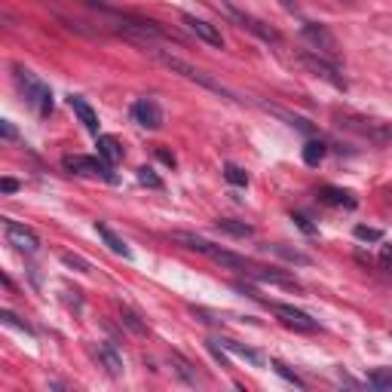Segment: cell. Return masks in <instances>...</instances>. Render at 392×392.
Here are the masks:
<instances>
[{
    "mask_svg": "<svg viewBox=\"0 0 392 392\" xmlns=\"http://www.w3.org/2000/svg\"><path fill=\"white\" fill-rule=\"evenodd\" d=\"M172 239H175V243H178V245L190 248V252H199V255H205L208 261H215V264L227 266V270H239V273H245V276L255 270V264L248 261V257L236 255V252H230V248H221V245L208 243L205 236H196V233H184V230H178V233H172Z\"/></svg>",
    "mask_w": 392,
    "mask_h": 392,
    "instance_id": "cell-1",
    "label": "cell"
},
{
    "mask_svg": "<svg viewBox=\"0 0 392 392\" xmlns=\"http://www.w3.org/2000/svg\"><path fill=\"white\" fill-rule=\"evenodd\" d=\"M147 53L156 58V62H163L169 71H175V74H181L184 80H190V83H199L203 89H208V93H215V95H224V98H233L236 102V95L230 93L224 83H218L215 77H208L205 71H199V68H194V65H187L184 58H178V55H169V53H163V49H154V46H147Z\"/></svg>",
    "mask_w": 392,
    "mask_h": 392,
    "instance_id": "cell-2",
    "label": "cell"
},
{
    "mask_svg": "<svg viewBox=\"0 0 392 392\" xmlns=\"http://www.w3.org/2000/svg\"><path fill=\"white\" fill-rule=\"evenodd\" d=\"M15 83H19L25 102H28L40 116H49L53 114V89L46 86L37 74H31L28 68H15Z\"/></svg>",
    "mask_w": 392,
    "mask_h": 392,
    "instance_id": "cell-3",
    "label": "cell"
},
{
    "mask_svg": "<svg viewBox=\"0 0 392 392\" xmlns=\"http://www.w3.org/2000/svg\"><path fill=\"white\" fill-rule=\"evenodd\" d=\"M300 37L310 43L316 53H322L325 58H331L334 62L337 53H340V46H337V37L328 31V25H322V22H304V28H300Z\"/></svg>",
    "mask_w": 392,
    "mask_h": 392,
    "instance_id": "cell-4",
    "label": "cell"
},
{
    "mask_svg": "<svg viewBox=\"0 0 392 392\" xmlns=\"http://www.w3.org/2000/svg\"><path fill=\"white\" fill-rule=\"evenodd\" d=\"M297 62L304 65V68L310 71V74H316V77L328 80L334 89H346V80L340 77V68H337L334 62H331V58H325L322 53H316V49H313V53H300Z\"/></svg>",
    "mask_w": 392,
    "mask_h": 392,
    "instance_id": "cell-5",
    "label": "cell"
},
{
    "mask_svg": "<svg viewBox=\"0 0 392 392\" xmlns=\"http://www.w3.org/2000/svg\"><path fill=\"white\" fill-rule=\"evenodd\" d=\"M340 126L344 129H353V132H358L362 138H368L371 144H377V147H383V144H392V126L389 123H377V120H358V116H344L340 120Z\"/></svg>",
    "mask_w": 392,
    "mask_h": 392,
    "instance_id": "cell-6",
    "label": "cell"
},
{
    "mask_svg": "<svg viewBox=\"0 0 392 392\" xmlns=\"http://www.w3.org/2000/svg\"><path fill=\"white\" fill-rule=\"evenodd\" d=\"M65 169L68 172H74V175H86V178H104V181H116V175L111 172V165H107L102 156H83V154H77V156H65Z\"/></svg>",
    "mask_w": 392,
    "mask_h": 392,
    "instance_id": "cell-7",
    "label": "cell"
},
{
    "mask_svg": "<svg viewBox=\"0 0 392 392\" xmlns=\"http://www.w3.org/2000/svg\"><path fill=\"white\" fill-rule=\"evenodd\" d=\"M4 230H6V243L13 248H19L25 255H34L40 252V236L31 227H25V224L13 221V218H4Z\"/></svg>",
    "mask_w": 392,
    "mask_h": 392,
    "instance_id": "cell-8",
    "label": "cell"
},
{
    "mask_svg": "<svg viewBox=\"0 0 392 392\" xmlns=\"http://www.w3.org/2000/svg\"><path fill=\"white\" fill-rule=\"evenodd\" d=\"M270 310L279 316V322L285 325V328L304 331V334H313V331H319V322H316L313 316H306L304 310H297V306H291V304H270Z\"/></svg>",
    "mask_w": 392,
    "mask_h": 392,
    "instance_id": "cell-9",
    "label": "cell"
},
{
    "mask_svg": "<svg viewBox=\"0 0 392 392\" xmlns=\"http://www.w3.org/2000/svg\"><path fill=\"white\" fill-rule=\"evenodd\" d=\"M227 13L233 15V19H236V25H239V28L252 31V34H255V37H261L264 43H279V40H282L276 28H270V25H266V22L255 19V15H248V13H243V10H236V6H233V4H227Z\"/></svg>",
    "mask_w": 392,
    "mask_h": 392,
    "instance_id": "cell-10",
    "label": "cell"
},
{
    "mask_svg": "<svg viewBox=\"0 0 392 392\" xmlns=\"http://www.w3.org/2000/svg\"><path fill=\"white\" fill-rule=\"evenodd\" d=\"M132 116H135V123L141 129H163V107L156 104V98H138L135 104H132Z\"/></svg>",
    "mask_w": 392,
    "mask_h": 392,
    "instance_id": "cell-11",
    "label": "cell"
},
{
    "mask_svg": "<svg viewBox=\"0 0 392 392\" xmlns=\"http://www.w3.org/2000/svg\"><path fill=\"white\" fill-rule=\"evenodd\" d=\"M181 19H184V25L190 31H194V34L203 40V43H208V46H215V49H224V37H221V31L215 28L212 22H205V19H196V15H190V13H184L181 15Z\"/></svg>",
    "mask_w": 392,
    "mask_h": 392,
    "instance_id": "cell-12",
    "label": "cell"
},
{
    "mask_svg": "<svg viewBox=\"0 0 392 392\" xmlns=\"http://www.w3.org/2000/svg\"><path fill=\"white\" fill-rule=\"evenodd\" d=\"M68 104H71V111L77 114V120L83 123V129H86L89 135H95V138H98V114L93 111V104H89L83 95H71V98H68Z\"/></svg>",
    "mask_w": 392,
    "mask_h": 392,
    "instance_id": "cell-13",
    "label": "cell"
},
{
    "mask_svg": "<svg viewBox=\"0 0 392 392\" xmlns=\"http://www.w3.org/2000/svg\"><path fill=\"white\" fill-rule=\"evenodd\" d=\"M218 344L227 349V353H233V356H239V358H245L248 365H255V368H264L266 365V358H264V353H257V349H252V346H245V344H239V340H230V337H215Z\"/></svg>",
    "mask_w": 392,
    "mask_h": 392,
    "instance_id": "cell-14",
    "label": "cell"
},
{
    "mask_svg": "<svg viewBox=\"0 0 392 392\" xmlns=\"http://www.w3.org/2000/svg\"><path fill=\"white\" fill-rule=\"evenodd\" d=\"M95 233H98V239H102V243H104L107 248H111L114 255L126 257V261H129V257H132V248H129L126 243H123V239L116 236V233H114L111 227H107V224H102V221H95Z\"/></svg>",
    "mask_w": 392,
    "mask_h": 392,
    "instance_id": "cell-15",
    "label": "cell"
},
{
    "mask_svg": "<svg viewBox=\"0 0 392 392\" xmlns=\"http://www.w3.org/2000/svg\"><path fill=\"white\" fill-rule=\"evenodd\" d=\"M95 147H98V156H102L107 165H116L123 160V147H120V141H116L114 135H98Z\"/></svg>",
    "mask_w": 392,
    "mask_h": 392,
    "instance_id": "cell-16",
    "label": "cell"
},
{
    "mask_svg": "<svg viewBox=\"0 0 392 392\" xmlns=\"http://www.w3.org/2000/svg\"><path fill=\"white\" fill-rule=\"evenodd\" d=\"M95 356H98V362L107 368V374H114V377H120V374H123V356L116 353L114 344H107V340H104V344H98Z\"/></svg>",
    "mask_w": 392,
    "mask_h": 392,
    "instance_id": "cell-17",
    "label": "cell"
},
{
    "mask_svg": "<svg viewBox=\"0 0 392 392\" xmlns=\"http://www.w3.org/2000/svg\"><path fill=\"white\" fill-rule=\"evenodd\" d=\"M319 199L325 205H344V208H356V196L349 190H340V187H325Z\"/></svg>",
    "mask_w": 392,
    "mask_h": 392,
    "instance_id": "cell-18",
    "label": "cell"
},
{
    "mask_svg": "<svg viewBox=\"0 0 392 392\" xmlns=\"http://www.w3.org/2000/svg\"><path fill=\"white\" fill-rule=\"evenodd\" d=\"M215 227L224 230V233H230V236H236V239H248V236H255V227H252V224H245V221L218 218V221H215Z\"/></svg>",
    "mask_w": 392,
    "mask_h": 392,
    "instance_id": "cell-19",
    "label": "cell"
},
{
    "mask_svg": "<svg viewBox=\"0 0 392 392\" xmlns=\"http://www.w3.org/2000/svg\"><path fill=\"white\" fill-rule=\"evenodd\" d=\"M172 365H175V371H178L181 377H184V380L190 383V386H203V383H205V380L194 371V365H190L184 356H178V353H175V356H172Z\"/></svg>",
    "mask_w": 392,
    "mask_h": 392,
    "instance_id": "cell-20",
    "label": "cell"
},
{
    "mask_svg": "<svg viewBox=\"0 0 392 392\" xmlns=\"http://www.w3.org/2000/svg\"><path fill=\"white\" fill-rule=\"evenodd\" d=\"M325 154H328L325 141H306V144H304V163L306 165H319L325 160Z\"/></svg>",
    "mask_w": 392,
    "mask_h": 392,
    "instance_id": "cell-21",
    "label": "cell"
},
{
    "mask_svg": "<svg viewBox=\"0 0 392 392\" xmlns=\"http://www.w3.org/2000/svg\"><path fill=\"white\" fill-rule=\"evenodd\" d=\"M368 383L374 389H383V392H392V368H374L368 374Z\"/></svg>",
    "mask_w": 392,
    "mask_h": 392,
    "instance_id": "cell-22",
    "label": "cell"
},
{
    "mask_svg": "<svg viewBox=\"0 0 392 392\" xmlns=\"http://www.w3.org/2000/svg\"><path fill=\"white\" fill-rule=\"evenodd\" d=\"M224 178H227L233 187H248V175H245V169H239L236 163L224 165Z\"/></svg>",
    "mask_w": 392,
    "mask_h": 392,
    "instance_id": "cell-23",
    "label": "cell"
},
{
    "mask_svg": "<svg viewBox=\"0 0 392 392\" xmlns=\"http://www.w3.org/2000/svg\"><path fill=\"white\" fill-rule=\"evenodd\" d=\"M266 248H273V252H276V255H282V257H285V261H291V264H300V266L313 264L310 257H306V255H300L297 248H285V245H266Z\"/></svg>",
    "mask_w": 392,
    "mask_h": 392,
    "instance_id": "cell-24",
    "label": "cell"
},
{
    "mask_svg": "<svg viewBox=\"0 0 392 392\" xmlns=\"http://www.w3.org/2000/svg\"><path fill=\"white\" fill-rule=\"evenodd\" d=\"M273 371H276V374H279V377H282V380H288V383H291V386H297V389H304V386H306V383H304V380H300V377H297V374H295V371H291V368H288V365H285V362H273Z\"/></svg>",
    "mask_w": 392,
    "mask_h": 392,
    "instance_id": "cell-25",
    "label": "cell"
},
{
    "mask_svg": "<svg viewBox=\"0 0 392 392\" xmlns=\"http://www.w3.org/2000/svg\"><path fill=\"white\" fill-rule=\"evenodd\" d=\"M138 184L154 187V190H163V181L156 178V172H154V169H147V165H141V169H138Z\"/></svg>",
    "mask_w": 392,
    "mask_h": 392,
    "instance_id": "cell-26",
    "label": "cell"
},
{
    "mask_svg": "<svg viewBox=\"0 0 392 392\" xmlns=\"http://www.w3.org/2000/svg\"><path fill=\"white\" fill-rule=\"evenodd\" d=\"M120 316H123V322H126L129 328L135 331V334H144V331H147V328H144V322L138 319V313H132L129 306H120Z\"/></svg>",
    "mask_w": 392,
    "mask_h": 392,
    "instance_id": "cell-27",
    "label": "cell"
},
{
    "mask_svg": "<svg viewBox=\"0 0 392 392\" xmlns=\"http://www.w3.org/2000/svg\"><path fill=\"white\" fill-rule=\"evenodd\" d=\"M356 239H362V243H380V239H383V230L358 224V227H356Z\"/></svg>",
    "mask_w": 392,
    "mask_h": 392,
    "instance_id": "cell-28",
    "label": "cell"
},
{
    "mask_svg": "<svg viewBox=\"0 0 392 392\" xmlns=\"http://www.w3.org/2000/svg\"><path fill=\"white\" fill-rule=\"evenodd\" d=\"M62 264H65V266H71V270H77V273H89V270H93V266H89V261H83V257L71 255V252H65V255H62Z\"/></svg>",
    "mask_w": 392,
    "mask_h": 392,
    "instance_id": "cell-29",
    "label": "cell"
},
{
    "mask_svg": "<svg viewBox=\"0 0 392 392\" xmlns=\"http://www.w3.org/2000/svg\"><path fill=\"white\" fill-rule=\"evenodd\" d=\"M0 322H4V325H10V328H19V331H25V334H31V328H28V325H25V322L19 319V316H15V313H10V310H4V313H0Z\"/></svg>",
    "mask_w": 392,
    "mask_h": 392,
    "instance_id": "cell-30",
    "label": "cell"
},
{
    "mask_svg": "<svg viewBox=\"0 0 392 392\" xmlns=\"http://www.w3.org/2000/svg\"><path fill=\"white\" fill-rule=\"evenodd\" d=\"M279 116H282V120H288V126H297L300 132H310L313 126H310V123H306V120H300V116H291V114H285V111H276Z\"/></svg>",
    "mask_w": 392,
    "mask_h": 392,
    "instance_id": "cell-31",
    "label": "cell"
},
{
    "mask_svg": "<svg viewBox=\"0 0 392 392\" xmlns=\"http://www.w3.org/2000/svg\"><path fill=\"white\" fill-rule=\"evenodd\" d=\"M77 4L89 6V10H98V13H114V10H111V4H107V0H77Z\"/></svg>",
    "mask_w": 392,
    "mask_h": 392,
    "instance_id": "cell-32",
    "label": "cell"
},
{
    "mask_svg": "<svg viewBox=\"0 0 392 392\" xmlns=\"http://www.w3.org/2000/svg\"><path fill=\"white\" fill-rule=\"evenodd\" d=\"M291 221H295L297 227H300V230L306 233V236H313V233H316V227H313V224H310V218H306V215H291Z\"/></svg>",
    "mask_w": 392,
    "mask_h": 392,
    "instance_id": "cell-33",
    "label": "cell"
},
{
    "mask_svg": "<svg viewBox=\"0 0 392 392\" xmlns=\"http://www.w3.org/2000/svg\"><path fill=\"white\" fill-rule=\"evenodd\" d=\"M0 135H4L6 141H15V138H19V132H15V126L10 120H4V123H0Z\"/></svg>",
    "mask_w": 392,
    "mask_h": 392,
    "instance_id": "cell-34",
    "label": "cell"
},
{
    "mask_svg": "<svg viewBox=\"0 0 392 392\" xmlns=\"http://www.w3.org/2000/svg\"><path fill=\"white\" fill-rule=\"evenodd\" d=\"M0 190H4V194H15V190H19V181H15V178H4V181H0Z\"/></svg>",
    "mask_w": 392,
    "mask_h": 392,
    "instance_id": "cell-35",
    "label": "cell"
},
{
    "mask_svg": "<svg viewBox=\"0 0 392 392\" xmlns=\"http://www.w3.org/2000/svg\"><path fill=\"white\" fill-rule=\"evenodd\" d=\"M380 264L386 266V270H392V245H386V248L380 252Z\"/></svg>",
    "mask_w": 392,
    "mask_h": 392,
    "instance_id": "cell-36",
    "label": "cell"
},
{
    "mask_svg": "<svg viewBox=\"0 0 392 392\" xmlns=\"http://www.w3.org/2000/svg\"><path fill=\"white\" fill-rule=\"evenodd\" d=\"M156 156H160V160H163L165 165H175V156L169 154V150H163V147H160V150H156Z\"/></svg>",
    "mask_w": 392,
    "mask_h": 392,
    "instance_id": "cell-37",
    "label": "cell"
},
{
    "mask_svg": "<svg viewBox=\"0 0 392 392\" xmlns=\"http://www.w3.org/2000/svg\"><path fill=\"white\" fill-rule=\"evenodd\" d=\"M279 4H282V10H288V13H297V4H295V0H279Z\"/></svg>",
    "mask_w": 392,
    "mask_h": 392,
    "instance_id": "cell-38",
    "label": "cell"
}]
</instances>
